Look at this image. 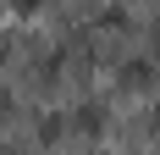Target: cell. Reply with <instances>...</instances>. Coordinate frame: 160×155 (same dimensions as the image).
I'll use <instances>...</instances> for the list:
<instances>
[{
	"mask_svg": "<svg viewBox=\"0 0 160 155\" xmlns=\"http://www.w3.org/2000/svg\"><path fill=\"white\" fill-rule=\"evenodd\" d=\"M11 6H17V11H39V0H11Z\"/></svg>",
	"mask_w": 160,
	"mask_h": 155,
	"instance_id": "1",
	"label": "cell"
},
{
	"mask_svg": "<svg viewBox=\"0 0 160 155\" xmlns=\"http://www.w3.org/2000/svg\"><path fill=\"white\" fill-rule=\"evenodd\" d=\"M6 111H11V94H6V89H0V122H6Z\"/></svg>",
	"mask_w": 160,
	"mask_h": 155,
	"instance_id": "2",
	"label": "cell"
}]
</instances>
